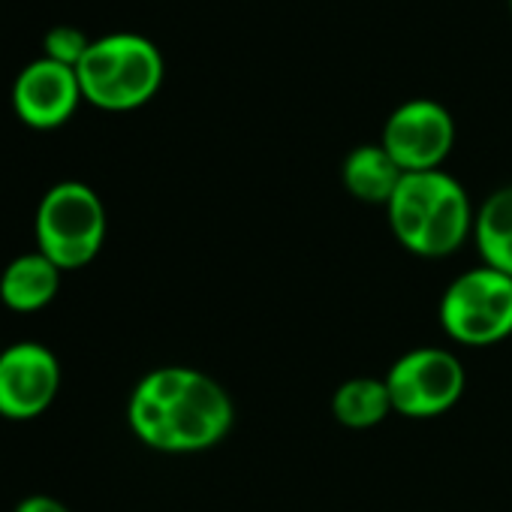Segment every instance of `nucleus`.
<instances>
[{
	"instance_id": "nucleus-10",
	"label": "nucleus",
	"mask_w": 512,
	"mask_h": 512,
	"mask_svg": "<svg viewBox=\"0 0 512 512\" xmlns=\"http://www.w3.org/2000/svg\"><path fill=\"white\" fill-rule=\"evenodd\" d=\"M61 269L49 260L46 253H25L13 260L4 275H0V299L10 311H40L46 308L61 287Z\"/></svg>"
},
{
	"instance_id": "nucleus-7",
	"label": "nucleus",
	"mask_w": 512,
	"mask_h": 512,
	"mask_svg": "<svg viewBox=\"0 0 512 512\" xmlns=\"http://www.w3.org/2000/svg\"><path fill=\"white\" fill-rule=\"evenodd\" d=\"M380 145L401 172H431L455 145V121L437 100H407L386 118Z\"/></svg>"
},
{
	"instance_id": "nucleus-5",
	"label": "nucleus",
	"mask_w": 512,
	"mask_h": 512,
	"mask_svg": "<svg viewBox=\"0 0 512 512\" xmlns=\"http://www.w3.org/2000/svg\"><path fill=\"white\" fill-rule=\"evenodd\" d=\"M40 253L61 272L88 266L106 241V208L100 196L82 181L55 184L37 211Z\"/></svg>"
},
{
	"instance_id": "nucleus-2",
	"label": "nucleus",
	"mask_w": 512,
	"mask_h": 512,
	"mask_svg": "<svg viewBox=\"0 0 512 512\" xmlns=\"http://www.w3.org/2000/svg\"><path fill=\"white\" fill-rule=\"evenodd\" d=\"M395 241L422 260H443L473 238V205L464 184L443 172H404L386 202Z\"/></svg>"
},
{
	"instance_id": "nucleus-4",
	"label": "nucleus",
	"mask_w": 512,
	"mask_h": 512,
	"mask_svg": "<svg viewBox=\"0 0 512 512\" xmlns=\"http://www.w3.org/2000/svg\"><path fill=\"white\" fill-rule=\"evenodd\" d=\"M437 320L446 338L461 347H494L512 335V278L476 266L449 281Z\"/></svg>"
},
{
	"instance_id": "nucleus-11",
	"label": "nucleus",
	"mask_w": 512,
	"mask_h": 512,
	"mask_svg": "<svg viewBox=\"0 0 512 512\" xmlns=\"http://www.w3.org/2000/svg\"><path fill=\"white\" fill-rule=\"evenodd\" d=\"M401 178H404L401 166L389 157V151L380 142L353 148L341 163V181H344L347 193L368 205L386 208V202L392 199Z\"/></svg>"
},
{
	"instance_id": "nucleus-1",
	"label": "nucleus",
	"mask_w": 512,
	"mask_h": 512,
	"mask_svg": "<svg viewBox=\"0 0 512 512\" xmlns=\"http://www.w3.org/2000/svg\"><path fill=\"white\" fill-rule=\"evenodd\" d=\"M127 422L157 452H205L232 431L235 404L214 377L187 365H163L136 383Z\"/></svg>"
},
{
	"instance_id": "nucleus-13",
	"label": "nucleus",
	"mask_w": 512,
	"mask_h": 512,
	"mask_svg": "<svg viewBox=\"0 0 512 512\" xmlns=\"http://www.w3.org/2000/svg\"><path fill=\"white\" fill-rule=\"evenodd\" d=\"M392 413L383 377H350L332 392V416L350 431H368Z\"/></svg>"
},
{
	"instance_id": "nucleus-9",
	"label": "nucleus",
	"mask_w": 512,
	"mask_h": 512,
	"mask_svg": "<svg viewBox=\"0 0 512 512\" xmlns=\"http://www.w3.org/2000/svg\"><path fill=\"white\" fill-rule=\"evenodd\" d=\"M79 100L85 97L76 70L49 58L31 61L13 85L16 115L37 130H52L70 121Z\"/></svg>"
},
{
	"instance_id": "nucleus-8",
	"label": "nucleus",
	"mask_w": 512,
	"mask_h": 512,
	"mask_svg": "<svg viewBox=\"0 0 512 512\" xmlns=\"http://www.w3.org/2000/svg\"><path fill=\"white\" fill-rule=\"evenodd\" d=\"M61 389V365L55 353L37 341H22L0 353V416L37 419L49 410Z\"/></svg>"
},
{
	"instance_id": "nucleus-12",
	"label": "nucleus",
	"mask_w": 512,
	"mask_h": 512,
	"mask_svg": "<svg viewBox=\"0 0 512 512\" xmlns=\"http://www.w3.org/2000/svg\"><path fill=\"white\" fill-rule=\"evenodd\" d=\"M473 244L482 266L512 278V184L485 196L473 217Z\"/></svg>"
},
{
	"instance_id": "nucleus-16",
	"label": "nucleus",
	"mask_w": 512,
	"mask_h": 512,
	"mask_svg": "<svg viewBox=\"0 0 512 512\" xmlns=\"http://www.w3.org/2000/svg\"><path fill=\"white\" fill-rule=\"evenodd\" d=\"M509 7H512V0H509Z\"/></svg>"
},
{
	"instance_id": "nucleus-14",
	"label": "nucleus",
	"mask_w": 512,
	"mask_h": 512,
	"mask_svg": "<svg viewBox=\"0 0 512 512\" xmlns=\"http://www.w3.org/2000/svg\"><path fill=\"white\" fill-rule=\"evenodd\" d=\"M88 49H91V40L73 25H58L46 34V58L64 64V67L76 70Z\"/></svg>"
},
{
	"instance_id": "nucleus-3",
	"label": "nucleus",
	"mask_w": 512,
	"mask_h": 512,
	"mask_svg": "<svg viewBox=\"0 0 512 512\" xmlns=\"http://www.w3.org/2000/svg\"><path fill=\"white\" fill-rule=\"evenodd\" d=\"M76 76L88 103L106 112H130L160 91L163 55L142 34H109L91 40Z\"/></svg>"
},
{
	"instance_id": "nucleus-6",
	"label": "nucleus",
	"mask_w": 512,
	"mask_h": 512,
	"mask_svg": "<svg viewBox=\"0 0 512 512\" xmlns=\"http://www.w3.org/2000/svg\"><path fill=\"white\" fill-rule=\"evenodd\" d=\"M392 413L404 419H437L449 413L464 389L467 374L461 359L446 347H413L386 371Z\"/></svg>"
},
{
	"instance_id": "nucleus-15",
	"label": "nucleus",
	"mask_w": 512,
	"mask_h": 512,
	"mask_svg": "<svg viewBox=\"0 0 512 512\" xmlns=\"http://www.w3.org/2000/svg\"><path fill=\"white\" fill-rule=\"evenodd\" d=\"M16 512H70L61 500L55 497H46V494H37V497H28L16 506Z\"/></svg>"
}]
</instances>
